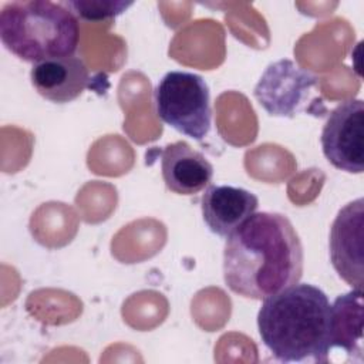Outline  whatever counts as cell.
Listing matches in <instances>:
<instances>
[{"label":"cell","instance_id":"cell-1","mask_svg":"<svg viewBox=\"0 0 364 364\" xmlns=\"http://www.w3.org/2000/svg\"><path fill=\"white\" fill-rule=\"evenodd\" d=\"M301 274L303 246L282 213H253L226 239L223 279L239 296L264 300L299 283Z\"/></svg>","mask_w":364,"mask_h":364},{"label":"cell","instance_id":"cell-2","mask_svg":"<svg viewBox=\"0 0 364 364\" xmlns=\"http://www.w3.org/2000/svg\"><path fill=\"white\" fill-rule=\"evenodd\" d=\"M331 304L327 294L309 283H296L269 296L257 313L260 338L283 363H327Z\"/></svg>","mask_w":364,"mask_h":364},{"label":"cell","instance_id":"cell-3","mask_svg":"<svg viewBox=\"0 0 364 364\" xmlns=\"http://www.w3.org/2000/svg\"><path fill=\"white\" fill-rule=\"evenodd\" d=\"M0 38L16 57L36 64L73 55L80 41V24L64 3L10 1L0 11Z\"/></svg>","mask_w":364,"mask_h":364},{"label":"cell","instance_id":"cell-4","mask_svg":"<svg viewBox=\"0 0 364 364\" xmlns=\"http://www.w3.org/2000/svg\"><path fill=\"white\" fill-rule=\"evenodd\" d=\"M158 117L178 132L202 141L210 131L212 111L206 81L193 73L169 71L155 87Z\"/></svg>","mask_w":364,"mask_h":364},{"label":"cell","instance_id":"cell-5","mask_svg":"<svg viewBox=\"0 0 364 364\" xmlns=\"http://www.w3.org/2000/svg\"><path fill=\"white\" fill-rule=\"evenodd\" d=\"M321 148L327 161L348 173L364 169V102L347 100L328 115L321 131Z\"/></svg>","mask_w":364,"mask_h":364},{"label":"cell","instance_id":"cell-6","mask_svg":"<svg viewBox=\"0 0 364 364\" xmlns=\"http://www.w3.org/2000/svg\"><path fill=\"white\" fill-rule=\"evenodd\" d=\"M364 200L358 198L337 213L330 230V259L338 276L363 290Z\"/></svg>","mask_w":364,"mask_h":364},{"label":"cell","instance_id":"cell-7","mask_svg":"<svg viewBox=\"0 0 364 364\" xmlns=\"http://www.w3.org/2000/svg\"><path fill=\"white\" fill-rule=\"evenodd\" d=\"M317 78L290 60L270 64L255 87L259 104L274 117H293Z\"/></svg>","mask_w":364,"mask_h":364},{"label":"cell","instance_id":"cell-8","mask_svg":"<svg viewBox=\"0 0 364 364\" xmlns=\"http://www.w3.org/2000/svg\"><path fill=\"white\" fill-rule=\"evenodd\" d=\"M259 199L247 189L230 185H209L202 195V216L218 236L228 237L253 213H256Z\"/></svg>","mask_w":364,"mask_h":364},{"label":"cell","instance_id":"cell-9","mask_svg":"<svg viewBox=\"0 0 364 364\" xmlns=\"http://www.w3.org/2000/svg\"><path fill=\"white\" fill-rule=\"evenodd\" d=\"M31 84L46 100L65 104L78 98L90 84V73L80 57H54L33 64Z\"/></svg>","mask_w":364,"mask_h":364},{"label":"cell","instance_id":"cell-10","mask_svg":"<svg viewBox=\"0 0 364 364\" xmlns=\"http://www.w3.org/2000/svg\"><path fill=\"white\" fill-rule=\"evenodd\" d=\"M161 169L166 188L178 195H195L210 185L212 164L188 142L168 144L161 152Z\"/></svg>","mask_w":364,"mask_h":364},{"label":"cell","instance_id":"cell-11","mask_svg":"<svg viewBox=\"0 0 364 364\" xmlns=\"http://www.w3.org/2000/svg\"><path fill=\"white\" fill-rule=\"evenodd\" d=\"M363 290L353 289L340 294L331 304V348L338 347L350 357L363 360Z\"/></svg>","mask_w":364,"mask_h":364},{"label":"cell","instance_id":"cell-12","mask_svg":"<svg viewBox=\"0 0 364 364\" xmlns=\"http://www.w3.org/2000/svg\"><path fill=\"white\" fill-rule=\"evenodd\" d=\"M64 4L75 11L78 17L87 21H101L112 18L124 13L128 7L132 6V1L121 0H74L64 1Z\"/></svg>","mask_w":364,"mask_h":364}]
</instances>
